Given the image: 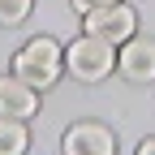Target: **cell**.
<instances>
[{"mask_svg": "<svg viewBox=\"0 0 155 155\" xmlns=\"http://www.w3.org/2000/svg\"><path fill=\"white\" fill-rule=\"evenodd\" d=\"M61 69H65V52H61V43L48 39V35L30 39V43L13 56V73L22 78V82H30L35 91H48L56 78H61Z\"/></svg>", "mask_w": 155, "mask_h": 155, "instance_id": "obj_1", "label": "cell"}, {"mask_svg": "<svg viewBox=\"0 0 155 155\" xmlns=\"http://www.w3.org/2000/svg\"><path fill=\"white\" fill-rule=\"evenodd\" d=\"M112 65H116V52L99 35H82V39H73V43L65 48V69L78 78V82H99V78L112 73Z\"/></svg>", "mask_w": 155, "mask_h": 155, "instance_id": "obj_2", "label": "cell"}, {"mask_svg": "<svg viewBox=\"0 0 155 155\" xmlns=\"http://www.w3.org/2000/svg\"><path fill=\"white\" fill-rule=\"evenodd\" d=\"M134 26H138V17H134V9L125 5V0L86 9V35L108 39L112 48H116V43H125V39H134Z\"/></svg>", "mask_w": 155, "mask_h": 155, "instance_id": "obj_3", "label": "cell"}, {"mask_svg": "<svg viewBox=\"0 0 155 155\" xmlns=\"http://www.w3.org/2000/svg\"><path fill=\"white\" fill-rule=\"evenodd\" d=\"M61 147H65V155H116V138H112V129L91 125V121L69 125Z\"/></svg>", "mask_w": 155, "mask_h": 155, "instance_id": "obj_4", "label": "cell"}, {"mask_svg": "<svg viewBox=\"0 0 155 155\" xmlns=\"http://www.w3.org/2000/svg\"><path fill=\"white\" fill-rule=\"evenodd\" d=\"M116 69L129 82H155V39H125L121 56H116Z\"/></svg>", "mask_w": 155, "mask_h": 155, "instance_id": "obj_5", "label": "cell"}, {"mask_svg": "<svg viewBox=\"0 0 155 155\" xmlns=\"http://www.w3.org/2000/svg\"><path fill=\"white\" fill-rule=\"evenodd\" d=\"M39 108V91L30 82H22V78H0V116H13V121H26V116H35Z\"/></svg>", "mask_w": 155, "mask_h": 155, "instance_id": "obj_6", "label": "cell"}, {"mask_svg": "<svg viewBox=\"0 0 155 155\" xmlns=\"http://www.w3.org/2000/svg\"><path fill=\"white\" fill-rule=\"evenodd\" d=\"M26 147H30L26 125L13 116H0V155H26Z\"/></svg>", "mask_w": 155, "mask_h": 155, "instance_id": "obj_7", "label": "cell"}, {"mask_svg": "<svg viewBox=\"0 0 155 155\" xmlns=\"http://www.w3.org/2000/svg\"><path fill=\"white\" fill-rule=\"evenodd\" d=\"M35 0H0V26H22Z\"/></svg>", "mask_w": 155, "mask_h": 155, "instance_id": "obj_8", "label": "cell"}, {"mask_svg": "<svg viewBox=\"0 0 155 155\" xmlns=\"http://www.w3.org/2000/svg\"><path fill=\"white\" fill-rule=\"evenodd\" d=\"M95 5H116V0H73V9H82V13L95 9Z\"/></svg>", "mask_w": 155, "mask_h": 155, "instance_id": "obj_9", "label": "cell"}, {"mask_svg": "<svg viewBox=\"0 0 155 155\" xmlns=\"http://www.w3.org/2000/svg\"><path fill=\"white\" fill-rule=\"evenodd\" d=\"M138 155H155V138H147V142L138 147Z\"/></svg>", "mask_w": 155, "mask_h": 155, "instance_id": "obj_10", "label": "cell"}]
</instances>
